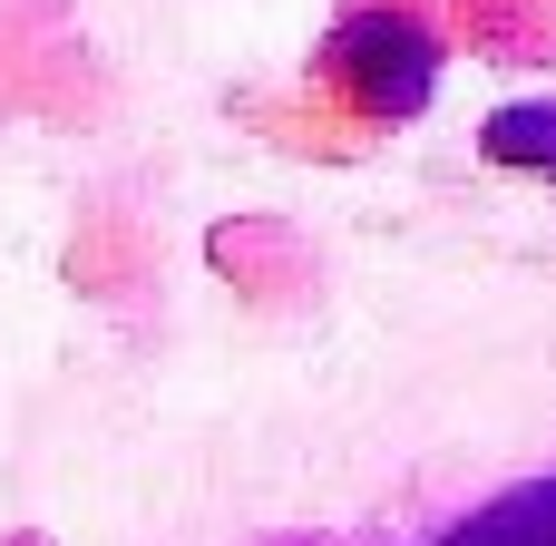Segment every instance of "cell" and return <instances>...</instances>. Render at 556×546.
Listing matches in <instances>:
<instances>
[{"mask_svg":"<svg viewBox=\"0 0 556 546\" xmlns=\"http://www.w3.org/2000/svg\"><path fill=\"white\" fill-rule=\"evenodd\" d=\"M332 68L352 78V98H362V107L401 117V107H420V88H430V39H420L410 20H352Z\"/></svg>","mask_w":556,"mask_h":546,"instance_id":"cell-1","label":"cell"},{"mask_svg":"<svg viewBox=\"0 0 556 546\" xmlns=\"http://www.w3.org/2000/svg\"><path fill=\"white\" fill-rule=\"evenodd\" d=\"M450 546H556V479H547V488H518V498H498L489 518H469Z\"/></svg>","mask_w":556,"mask_h":546,"instance_id":"cell-2","label":"cell"},{"mask_svg":"<svg viewBox=\"0 0 556 546\" xmlns=\"http://www.w3.org/2000/svg\"><path fill=\"white\" fill-rule=\"evenodd\" d=\"M489 156H547L556 166V117H498L489 127Z\"/></svg>","mask_w":556,"mask_h":546,"instance_id":"cell-3","label":"cell"}]
</instances>
